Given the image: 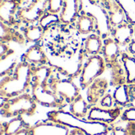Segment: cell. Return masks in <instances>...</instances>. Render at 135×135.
Wrapping results in <instances>:
<instances>
[{"mask_svg": "<svg viewBox=\"0 0 135 135\" xmlns=\"http://www.w3.org/2000/svg\"><path fill=\"white\" fill-rule=\"evenodd\" d=\"M21 32L27 43H32L34 44H40L44 39L47 33L39 24L26 25L21 28Z\"/></svg>", "mask_w": 135, "mask_h": 135, "instance_id": "cell-21", "label": "cell"}, {"mask_svg": "<svg viewBox=\"0 0 135 135\" xmlns=\"http://www.w3.org/2000/svg\"><path fill=\"white\" fill-rule=\"evenodd\" d=\"M24 0H1L0 1V21L16 28L21 25L17 14L21 8Z\"/></svg>", "mask_w": 135, "mask_h": 135, "instance_id": "cell-8", "label": "cell"}, {"mask_svg": "<svg viewBox=\"0 0 135 135\" xmlns=\"http://www.w3.org/2000/svg\"><path fill=\"white\" fill-rule=\"evenodd\" d=\"M123 108L119 107L105 108L99 105H96L90 108L87 119L93 122L111 125L121 116Z\"/></svg>", "mask_w": 135, "mask_h": 135, "instance_id": "cell-9", "label": "cell"}, {"mask_svg": "<svg viewBox=\"0 0 135 135\" xmlns=\"http://www.w3.org/2000/svg\"><path fill=\"white\" fill-rule=\"evenodd\" d=\"M14 53H15L14 50L11 48L8 44L0 43V60L6 59L13 55Z\"/></svg>", "mask_w": 135, "mask_h": 135, "instance_id": "cell-30", "label": "cell"}, {"mask_svg": "<svg viewBox=\"0 0 135 135\" xmlns=\"http://www.w3.org/2000/svg\"><path fill=\"white\" fill-rule=\"evenodd\" d=\"M61 22L59 14L52 13L50 12H47L39 21L38 24L47 32L51 28L59 25Z\"/></svg>", "mask_w": 135, "mask_h": 135, "instance_id": "cell-26", "label": "cell"}, {"mask_svg": "<svg viewBox=\"0 0 135 135\" xmlns=\"http://www.w3.org/2000/svg\"><path fill=\"white\" fill-rule=\"evenodd\" d=\"M21 62H27L32 66L36 67L50 65V59L44 47L40 44H36L29 47L21 55Z\"/></svg>", "mask_w": 135, "mask_h": 135, "instance_id": "cell-11", "label": "cell"}, {"mask_svg": "<svg viewBox=\"0 0 135 135\" xmlns=\"http://www.w3.org/2000/svg\"><path fill=\"white\" fill-rule=\"evenodd\" d=\"M91 106L81 94L78 95L72 103L69 104V112L80 119H87Z\"/></svg>", "mask_w": 135, "mask_h": 135, "instance_id": "cell-24", "label": "cell"}, {"mask_svg": "<svg viewBox=\"0 0 135 135\" xmlns=\"http://www.w3.org/2000/svg\"><path fill=\"white\" fill-rule=\"evenodd\" d=\"M110 28H114L127 21L124 9L116 0H104Z\"/></svg>", "mask_w": 135, "mask_h": 135, "instance_id": "cell-15", "label": "cell"}, {"mask_svg": "<svg viewBox=\"0 0 135 135\" xmlns=\"http://www.w3.org/2000/svg\"><path fill=\"white\" fill-rule=\"evenodd\" d=\"M111 135H128L125 127H115L112 128Z\"/></svg>", "mask_w": 135, "mask_h": 135, "instance_id": "cell-32", "label": "cell"}, {"mask_svg": "<svg viewBox=\"0 0 135 135\" xmlns=\"http://www.w3.org/2000/svg\"><path fill=\"white\" fill-rule=\"evenodd\" d=\"M68 135H87L84 131L78 129H70Z\"/></svg>", "mask_w": 135, "mask_h": 135, "instance_id": "cell-35", "label": "cell"}, {"mask_svg": "<svg viewBox=\"0 0 135 135\" xmlns=\"http://www.w3.org/2000/svg\"><path fill=\"white\" fill-rule=\"evenodd\" d=\"M80 14V0H64V5L60 13L61 22L65 25H73Z\"/></svg>", "mask_w": 135, "mask_h": 135, "instance_id": "cell-19", "label": "cell"}, {"mask_svg": "<svg viewBox=\"0 0 135 135\" xmlns=\"http://www.w3.org/2000/svg\"><path fill=\"white\" fill-rule=\"evenodd\" d=\"M125 11L127 21L135 25V0H116Z\"/></svg>", "mask_w": 135, "mask_h": 135, "instance_id": "cell-27", "label": "cell"}, {"mask_svg": "<svg viewBox=\"0 0 135 135\" xmlns=\"http://www.w3.org/2000/svg\"><path fill=\"white\" fill-rule=\"evenodd\" d=\"M51 74V66H32L31 95L37 104L45 108H51L61 110L66 107V104L62 101L50 89L48 79Z\"/></svg>", "mask_w": 135, "mask_h": 135, "instance_id": "cell-1", "label": "cell"}, {"mask_svg": "<svg viewBox=\"0 0 135 135\" xmlns=\"http://www.w3.org/2000/svg\"><path fill=\"white\" fill-rule=\"evenodd\" d=\"M31 135H68L70 129L49 119L38 121L29 127Z\"/></svg>", "mask_w": 135, "mask_h": 135, "instance_id": "cell-10", "label": "cell"}, {"mask_svg": "<svg viewBox=\"0 0 135 135\" xmlns=\"http://www.w3.org/2000/svg\"><path fill=\"white\" fill-rule=\"evenodd\" d=\"M115 107L127 108L135 102V84H124L115 88L112 93Z\"/></svg>", "mask_w": 135, "mask_h": 135, "instance_id": "cell-13", "label": "cell"}, {"mask_svg": "<svg viewBox=\"0 0 135 135\" xmlns=\"http://www.w3.org/2000/svg\"><path fill=\"white\" fill-rule=\"evenodd\" d=\"M104 45V39L101 36L93 33L89 35L81 45L80 53L81 55L87 59L90 56L101 55Z\"/></svg>", "mask_w": 135, "mask_h": 135, "instance_id": "cell-14", "label": "cell"}, {"mask_svg": "<svg viewBox=\"0 0 135 135\" xmlns=\"http://www.w3.org/2000/svg\"><path fill=\"white\" fill-rule=\"evenodd\" d=\"M30 125L25 122L22 115L12 118L8 122H2L0 135H14L19 131L29 127Z\"/></svg>", "mask_w": 135, "mask_h": 135, "instance_id": "cell-22", "label": "cell"}, {"mask_svg": "<svg viewBox=\"0 0 135 135\" xmlns=\"http://www.w3.org/2000/svg\"><path fill=\"white\" fill-rule=\"evenodd\" d=\"M110 82L105 78H99L95 80L88 88L86 91V100L91 107L98 105L103 97L108 93Z\"/></svg>", "mask_w": 135, "mask_h": 135, "instance_id": "cell-12", "label": "cell"}, {"mask_svg": "<svg viewBox=\"0 0 135 135\" xmlns=\"http://www.w3.org/2000/svg\"><path fill=\"white\" fill-rule=\"evenodd\" d=\"M32 66L25 62H19L14 70L1 78L0 97L13 98L31 90Z\"/></svg>", "mask_w": 135, "mask_h": 135, "instance_id": "cell-2", "label": "cell"}, {"mask_svg": "<svg viewBox=\"0 0 135 135\" xmlns=\"http://www.w3.org/2000/svg\"><path fill=\"white\" fill-rule=\"evenodd\" d=\"M120 119L122 122L129 123L134 122L135 123V106L134 104L127 107L124 110H123Z\"/></svg>", "mask_w": 135, "mask_h": 135, "instance_id": "cell-28", "label": "cell"}, {"mask_svg": "<svg viewBox=\"0 0 135 135\" xmlns=\"http://www.w3.org/2000/svg\"><path fill=\"white\" fill-rule=\"evenodd\" d=\"M128 54H130L131 55L135 57V38L128 44L127 51H126Z\"/></svg>", "mask_w": 135, "mask_h": 135, "instance_id": "cell-34", "label": "cell"}, {"mask_svg": "<svg viewBox=\"0 0 135 135\" xmlns=\"http://www.w3.org/2000/svg\"><path fill=\"white\" fill-rule=\"evenodd\" d=\"M51 74L48 79V85L52 92L67 105L81 94V88L76 85L75 76L62 66L50 64Z\"/></svg>", "mask_w": 135, "mask_h": 135, "instance_id": "cell-3", "label": "cell"}, {"mask_svg": "<svg viewBox=\"0 0 135 135\" xmlns=\"http://www.w3.org/2000/svg\"><path fill=\"white\" fill-rule=\"evenodd\" d=\"M75 28L80 35L89 36L97 32V19L86 13H80L78 17L74 22Z\"/></svg>", "mask_w": 135, "mask_h": 135, "instance_id": "cell-18", "label": "cell"}, {"mask_svg": "<svg viewBox=\"0 0 135 135\" xmlns=\"http://www.w3.org/2000/svg\"><path fill=\"white\" fill-rule=\"evenodd\" d=\"M99 106L102 107V108H114L115 106V101H114V98H113V95L108 93H106L103 98L100 100Z\"/></svg>", "mask_w": 135, "mask_h": 135, "instance_id": "cell-31", "label": "cell"}, {"mask_svg": "<svg viewBox=\"0 0 135 135\" xmlns=\"http://www.w3.org/2000/svg\"><path fill=\"white\" fill-rule=\"evenodd\" d=\"M0 43H16L19 45H25L27 42L22 32H19L16 28L6 25L0 21Z\"/></svg>", "mask_w": 135, "mask_h": 135, "instance_id": "cell-20", "label": "cell"}, {"mask_svg": "<svg viewBox=\"0 0 135 135\" xmlns=\"http://www.w3.org/2000/svg\"><path fill=\"white\" fill-rule=\"evenodd\" d=\"M134 38H135V25H134Z\"/></svg>", "mask_w": 135, "mask_h": 135, "instance_id": "cell-37", "label": "cell"}, {"mask_svg": "<svg viewBox=\"0 0 135 135\" xmlns=\"http://www.w3.org/2000/svg\"><path fill=\"white\" fill-rule=\"evenodd\" d=\"M64 5V0H48L47 12L60 14Z\"/></svg>", "mask_w": 135, "mask_h": 135, "instance_id": "cell-29", "label": "cell"}, {"mask_svg": "<svg viewBox=\"0 0 135 135\" xmlns=\"http://www.w3.org/2000/svg\"><path fill=\"white\" fill-rule=\"evenodd\" d=\"M107 65L102 55L90 56L83 62L79 75V87L85 90L105 72Z\"/></svg>", "mask_w": 135, "mask_h": 135, "instance_id": "cell-6", "label": "cell"}, {"mask_svg": "<svg viewBox=\"0 0 135 135\" xmlns=\"http://www.w3.org/2000/svg\"><path fill=\"white\" fill-rule=\"evenodd\" d=\"M125 129L128 135H135V123L134 122L127 123L125 126Z\"/></svg>", "mask_w": 135, "mask_h": 135, "instance_id": "cell-33", "label": "cell"}, {"mask_svg": "<svg viewBox=\"0 0 135 135\" xmlns=\"http://www.w3.org/2000/svg\"><path fill=\"white\" fill-rule=\"evenodd\" d=\"M47 117V119L64 125L70 129L81 130L87 135H107L112 128L108 124L78 118L63 109H55L48 112Z\"/></svg>", "mask_w": 135, "mask_h": 135, "instance_id": "cell-4", "label": "cell"}, {"mask_svg": "<svg viewBox=\"0 0 135 135\" xmlns=\"http://www.w3.org/2000/svg\"><path fill=\"white\" fill-rule=\"evenodd\" d=\"M120 61L124 67L127 75V83L135 84V57L131 55L127 51H123Z\"/></svg>", "mask_w": 135, "mask_h": 135, "instance_id": "cell-25", "label": "cell"}, {"mask_svg": "<svg viewBox=\"0 0 135 135\" xmlns=\"http://www.w3.org/2000/svg\"><path fill=\"white\" fill-rule=\"evenodd\" d=\"M48 0H32L25 7H21L17 17L21 24L33 25L38 23L41 17L47 12Z\"/></svg>", "mask_w": 135, "mask_h": 135, "instance_id": "cell-7", "label": "cell"}, {"mask_svg": "<svg viewBox=\"0 0 135 135\" xmlns=\"http://www.w3.org/2000/svg\"><path fill=\"white\" fill-rule=\"evenodd\" d=\"M14 135H31L30 131H29V127L24 128V129L19 131L18 132H17Z\"/></svg>", "mask_w": 135, "mask_h": 135, "instance_id": "cell-36", "label": "cell"}, {"mask_svg": "<svg viewBox=\"0 0 135 135\" xmlns=\"http://www.w3.org/2000/svg\"><path fill=\"white\" fill-rule=\"evenodd\" d=\"M110 36L120 47H127L128 44L134 39V25L126 22L116 27L112 28Z\"/></svg>", "mask_w": 135, "mask_h": 135, "instance_id": "cell-16", "label": "cell"}, {"mask_svg": "<svg viewBox=\"0 0 135 135\" xmlns=\"http://www.w3.org/2000/svg\"><path fill=\"white\" fill-rule=\"evenodd\" d=\"M37 109V104L28 93L13 98L1 97L0 112L3 118H14L20 115L33 116Z\"/></svg>", "mask_w": 135, "mask_h": 135, "instance_id": "cell-5", "label": "cell"}, {"mask_svg": "<svg viewBox=\"0 0 135 135\" xmlns=\"http://www.w3.org/2000/svg\"><path fill=\"white\" fill-rule=\"evenodd\" d=\"M120 46L111 36L104 39V45L102 49V57L104 58L107 68H109L114 62H117L122 55Z\"/></svg>", "mask_w": 135, "mask_h": 135, "instance_id": "cell-17", "label": "cell"}, {"mask_svg": "<svg viewBox=\"0 0 135 135\" xmlns=\"http://www.w3.org/2000/svg\"><path fill=\"white\" fill-rule=\"evenodd\" d=\"M108 69L110 70L109 82L112 87L116 88L119 85L127 84V75L120 59L114 62Z\"/></svg>", "mask_w": 135, "mask_h": 135, "instance_id": "cell-23", "label": "cell"}]
</instances>
